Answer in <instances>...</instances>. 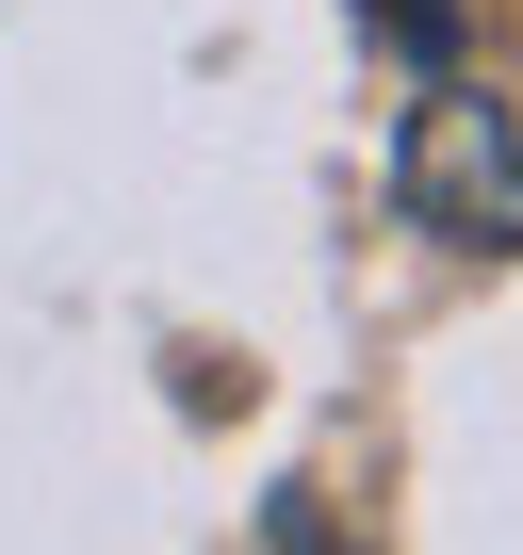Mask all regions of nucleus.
I'll return each instance as SVG.
<instances>
[{
	"label": "nucleus",
	"instance_id": "obj_1",
	"mask_svg": "<svg viewBox=\"0 0 523 555\" xmlns=\"http://www.w3.org/2000/svg\"><path fill=\"white\" fill-rule=\"evenodd\" d=\"M409 212L442 245H523V115L507 99H425L409 115Z\"/></svg>",
	"mask_w": 523,
	"mask_h": 555
},
{
	"label": "nucleus",
	"instance_id": "obj_2",
	"mask_svg": "<svg viewBox=\"0 0 523 555\" xmlns=\"http://www.w3.org/2000/svg\"><path fill=\"white\" fill-rule=\"evenodd\" d=\"M360 34H393L409 66H442V50H458V0H360Z\"/></svg>",
	"mask_w": 523,
	"mask_h": 555
}]
</instances>
